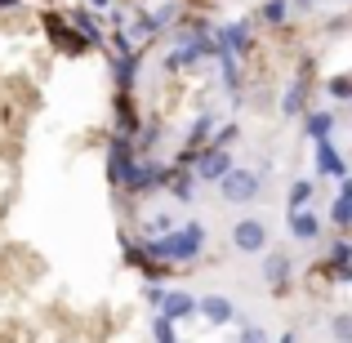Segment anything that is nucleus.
Instances as JSON below:
<instances>
[{
	"label": "nucleus",
	"instance_id": "f257e3e1",
	"mask_svg": "<svg viewBox=\"0 0 352 343\" xmlns=\"http://www.w3.org/2000/svg\"><path fill=\"white\" fill-rule=\"evenodd\" d=\"M201 245H206V228H201V223H183V228L165 232V236H147L143 250L129 245V258H134V263H143V258H161V263H192V258L201 254Z\"/></svg>",
	"mask_w": 352,
	"mask_h": 343
},
{
	"label": "nucleus",
	"instance_id": "f03ea898",
	"mask_svg": "<svg viewBox=\"0 0 352 343\" xmlns=\"http://www.w3.org/2000/svg\"><path fill=\"white\" fill-rule=\"evenodd\" d=\"M219 197L232 201V206H250L258 197V174L254 170H232L219 179Z\"/></svg>",
	"mask_w": 352,
	"mask_h": 343
},
{
	"label": "nucleus",
	"instance_id": "7ed1b4c3",
	"mask_svg": "<svg viewBox=\"0 0 352 343\" xmlns=\"http://www.w3.org/2000/svg\"><path fill=\"white\" fill-rule=\"evenodd\" d=\"M232 170H236V165H232V152H228V147L210 143V147H201V152H197V179L219 183L223 174H232Z\"/></svg>",
	"mask_w": 352,
	"mask_h": 343
},
{
	"label": "nucleus",
	"instance_id": "20e7f679",
	"mask_svg": "<svg viewBox=\"0 0 352 343\" xmlns=\"http://www.w3.org/2000/svg\"><path fill=\"white\" fill-rule=\"evenodd\" d=\"M232 245L241 250V254H258V250H267V223L254 214L236 219L232 223Z\"/></svg>",
	"mask_w": 352,
	"mask_h": 343
},
{
	"label": "nucleus",
	"instance_id": "39448f33",
	"mask_svg": "<svg viewBox=\"0 0 352 343\" xmlns=\"http://www.w3.org/2000/svg\"><path fill=\"white\" fill-rule=\"evenodd\" d=\"M219 54H232V58H245L250 49H254V36H250V23H228L219 27Z\"/></svg>",
	"mask_w": 352,
	"mask_h": 343
},
{
	"label": "nucleus",
	"instance_id": "423d86ee",
	"mask_svg": "<svg viewBox=\"0 0 352 343\" xmlns=\"http://www.w3.org/2000/svg\"><path fill=\"white\" fill-rule=\"evenodd\" d=\"M45 27H50V36H54V45H58L63 54H85L89 49V36L85 32H76V27H63V18H45Z\"/></svg>",
	"mask_w": 352,
	"mask_h": 343
},
{
	"label": "nucleus",
	"instance_id": "0eeeda50",
	"mask_svg": "<svg viewBox=\"0 0 352 343\" xmlns=\"http://www.w3.org/2000/svg\"><path fill=\"white\" fill-rule=\"evenodd\" d=\"M125 188L138 192V197H143V192H156V188H165V170H161V165H152V161H134Z\"/></svg>",
	"mask_w": 352,
	"mask_h": 343
},
{
	"label": "nucleus",
	"instance_id": "6e6552de",
	"mask_svg": "<svg viewBox=\"0 0 352 343\" xmlns=\"http://www.w3.org/2000/svg\"><path fill=\"white\" fill-rule=\"evenodd\" d=\"M197 312H201V299H192V294H183V290H165L161 317H170L174 326H179V321H192Z\"/></svg>",
	"mask_w": 352,
	"mask_h": 343
},
{
	"label": "nucleus",
	"instance_id": "1a4fd4ad",
	"mask_svg": "<svg viewBox=\"0 0 352 343\" xmlns=\"http://www.w3.org/2000/svg\"><path fill=\"white\" fill-rule=\"evenodd\" d=\"M201 317H206L210 326H228V321L236 317V308H232L228 294H206V299H201Z\"/></svg>",
	"mask_w": 352,
	"mask_h": 343
},
{
	"label": "nucleus",
	"instance_id": "9d476101",
	"mask_svg": "<svg viewBox=\"0 0 352 343\" xmlns=\"http://www.w3.org/2000/svg\"><path fill=\"white\" fill-rule=\"evenodd\" d=\"M317 174H326V179H344V156H339V147L330 143V138L317 143Z\"/></svg>",
	"mask_w": 352,
	"mask_h": 343
},
{
	"label": "nucleus",
	"instance_id": "9b49d317",
	"mask_svg": "<svg viewBox=\"0 0 352 343\" xmlns=\"http://www.w3.org/2000/svg\"><path fill=\"white\" fill-rule=\"evenodd\" d=\"M107 165H112V183H116V188H125L129 170H134V152H129L125 138H116V143H112V161H107Z\"/></svg>",
	"mask_w": 352,
	"mask_h": 343
},
{
	"label": "nucleus",
	"instance_id": "f8f14e48",
	"mask_svg": "<svg viewBox=\"0 0 352 343\" xmlns=\"http://www.w3.org/2000/svg\"><path fill=\"white\" fill-rule=\"evenodd\" d=\"M290 236L317 241V236H321V219L312 214V210H290Z\"/></svg>",
	"mask_w": 352,
	"mask_h": 343
},
{
	"label": "nucleus",
	"instance_id": "ddd939ff",
	"mask_svg": "<svg viewBox=\"0 0 352 343\" xmlns=\"http://www.w3.org/2000/svg\"><path fill=\"white\" fill-rule=\"evenodd\" d=\"M303 103H308V80H294L290 89H285V98H281V112L285 116H303Z\"/></svg>",
	"mask_w": 352,
	"mask_h": 343
},
{
	"label": "nucleus",
	"instance_id": "4468645a",
	"mask_svg": "<svg viewBox=\"0 0 352 343\" xmlns=\"http://www.w3.org/2000/svg\"><path fill=\"white\" fill-rule=\"evenodd\" d=\"M192 183H197V170H183V165H179V174H170V183H165V188H170L174 201H192V192H197Z\"/></svg>",
	"mask_w": 352,
	"mask_h": 343
},
{
	"label": "nucleus",
	"instance_id": "2eb2a0df",
	"mask_svg": "<svg viewBox=\"0 0 352 343\" xmlns=\"http://www.w3.org/2000/svg\"><path fill=\"white\" fill-rule=\"evenodd\" d=\"M263 276H267L272 285H285V281H290V254H267Z\"/></svg>",
	"mask_w": 352,
	"mask_h": 343
},
{
	"label": "nucleus",
	"instance_id": "dca6fc26",
	"mask_svg": "<svg viewBox=\"0 0 352 343\" xmlns=\"http://www.w3.org/2000/svg\"><path fill=\"white\" fill-rule=\"evenodd\" d=\"M335 134V116L330 112H308V138L312 143H321V138Z\"/></svg>",
	"mask_w": 352,
	"mask_h": 343
},
{
	"label": "nucleus",
	"instance_id": "f3484780",
	"mask_svg": "<svg viewBox=\"0 0 352 343\" xmlns=\"http://www.w3.org/2000/svg\"><path fill=\"white\" fill-rule=\"evenodd\" d=\"M72 27H76V32H85L89 45L98 41V18H94V9H72Z\"/></svg>",
	"mask_w": 352,
	"mask_h": 343
},
{
	"label": "nucleus",
	"instance_id": "a211bd4d",
	"mask_svg": "<svg viewBox=\"0 0 352 343\" xmlns=\"http://www.w3.org/2000/svg\"><path fill=\"white\" fill-rule=\"evenodd\" d=\"M312 192H317V188H312L308 179H299V183L290 188V197H285V210H303V206L312 201Z\"/></svg>",
	"mask_w": 352,
	"mask_h": 343
},
{
	"label": "nucleus",
	"instance_id": "6ab92c4d",
	"mask_svg": "<svg viewBox=\"0 0 352 343\" xmlns=\"http://www.w3.org/2000/svg\"><path fill=\"white\" fill-rule=\"evenodd\" d=\"M210 129H214V116H201V120H197V125H192V129H188V152H183V156H197V147H201V138H206V134H210Z\"/></svg>",
	"mask_w": 352,
	"mask_h": 343
},
{
	"label": "nucleus",
	"instance_id": "aec40b11",
	"mask_svg": "<svg viewBox=\"0 0 352 343\" xmlns=\"http://www.w3.org/2000/svg\"><path fill=\"white\" fill-rule=\"evenodd\" d=\"M258 14H263L267 23H285V18H290L294 9H290V0H267V5L258 9Z\"/></svg>",
	"mask_w": 352,
	"mask_h": 343
},
{
	"label": "nucleus",
	"instance_id": "412c9836",
	"mask_svg": "<svg viewBox=\"0 0 352 343\" xmlns=\"http://www.w3.org/2000/svg\"><path fill=\"white\" fill-rule=\"evenodd\" d=\"M152 339H156V343H179V335H174V321L156 312V321H152Z\"/></svg>",
	"mask_w": 352,
	"mask_h": 343
},
{
	"label": "nucleus",
	"instance_id": "4be33fe9",
	"mask_svg": "<svg viewBox=\"0 0 352 343\" xmlns=\"http://www.w3.org/2000/svg\"><path fill=\"white\" fill-rule=\"evenodd\" d=\"M348 263H352V245H348V241H335V245H330V267L344 272Z\"/></svg>",
	"mask_w": 352,
	"mask_h": 343
},
{
	"label": "nucleus",
	"instance_id": "5701e85b",
	"mask_svg": "<svg viewBox=\"0 0 352 343\" xmlns=\"http://www.w3.org/2000/svg\"><path fill=\"white\" fill-rule=\"evenodd\" d=\"M143 232H147V236H165V232H174V219L170 214H152L143 223Z\"/></svg>",
	"mask_w": 352,
	"mask_h": 343
},
{
	"label": "nucleus",
	"instance_id": "b1692460",
	"mask_svg": "<svg viewBox=\"0 0 352 343\" xmlns=\"http://www.w3.org/2000/svg\"><path fill=\"white\" fill-rule=\"evenodd\" d=\"M330 219H335L339 228H352V201H348V197H339V201H335V210H330Z\"/></svg>",
	"mask_w": 352,
	"mask_h": 343
},
{
	"label": "nucleus",
	"instance_id": "393cba45",
	"mask_svg": "<svg viewBox=\"0 0 352 343\" xmlns=\"http://www.w3.org/2000/svg\"><path fill=\"white\" fill-rule=\"evenodd\" d=\"M330 335H335L339 343H352V312H344V317H335V326H330Z\"/></svg>",
	"mask_w": 352,
	"mask_h": 343
},
{
	"label": "nucleus",
	"instance_id": "a878e982",
	"mask_svg": "<svg viewBox=\"0 0 352 343\" xmlns=\"http://www.w3.org/2000/svg\"><path fill=\"white\" fill-rule=\"evenodd\" d=\"M161 27H156V18H147V14H138L134 18V36H156Z\"/></svg>",
	"mask_w": 352,
	"mask_h": 343
},
{
	"label": "nucleus",
	"instance_id": "bb28decb",
	"mask_svg": "<svg viewBox=\"0 0 352 343\" xmlns=\"http://www.w3.org/2000/svg\"><path fill=\"white\" fill-rule=\"evenodd\" d=\"M241 343H267V330H263V326H254V321H250V326L241 330Z\"/></svg>",
	"mask_w": 352,
	"mask_h": 343
},
{
	"label": "nucleus",
	"instance_id": "cd10ccee",
	"mask_svg": "<svg viewBox=\"0 0 352 343\" xmlns=\"http://www.w3.org/2000/svg\"><path fill=\"white\" fill-rule=\"evenodd\" d=\"M330 94H335V98H352V76H335V80H330Z\"/></svg>",
	"mask_w": 352,
	"mask_h": 343
},
{
	"label": "nucleus",
	"instance_id": "c85d7f7f",
	"mask_svg": "<svg viewBox=\"0 0 352 343\" xmlns=\"http://www.w3.org/2000/svg\"><path fill=\"white\" fill-rule=\"evenodd\" d=\"M147 303L161 312V303H165V290H161V285H147Z\"/></svg>",
	"mask_w": 352,
	"mask_h": 343
},
{
	"label": "nucleus",
	"instance_id": "c756f323",
	"mask_svg": "<svg viewBox=\"0 0 352 343\" xmlns=\"http://www.w3.org/2000/svg\"><path fill=\"white\" fill-rule=\"evenodd\" d=\"M317 5H321V0H290L294 14H308V9H317Z\"/></svg>",
	"mask_w": 352,
	"mask_h": 343
},
{
	"label": "nucleus",
	"instance_id": "7c9ffc66",
	"mask_svg": "<svg viewBox=\"0 0 352 343\" xmlns=\"http://www.w3.org/2000/svg\"><path fill=\"white\" fill-rule=\"evenodd\" d=\"M89 5H94L98 14H107V5H112V0H89Z\"/></svg>",
	"mask_w": 352,
	"mask_h": 343
},
{
	"label": "nucleus",
	"instance_id": "2f4dec72",
	"mask_svg": "<svg viewBox=\"0 0 352 343\" xmlns=\"http://www.w3.org/2000/svg\"><path fill=\"white\" fill-rule=\"evenodd\" d=\"M344 197H348V201H352V179H344Z\"/></svg>",
	"mask_w": 352,
	"mask_h": 343
},
{
	"label": "nucleus",
	"instance_id": "473e14b6",
	"mask_svg": "<svg viewBox=\"0 0 352 343\" xmlns=\"http://www.w3.org/2000/svg\"><path fill=\"white\" fill-rule=\"evenodd\" d=\"M276 343H294V335H290V330H285V335H281V339H276Z\"/></svg>",
	"mask_w": 352,
	"mask_h": 343
}]
</instances>
